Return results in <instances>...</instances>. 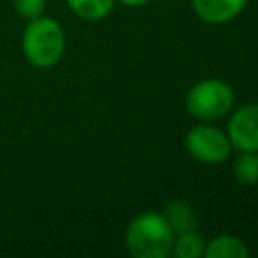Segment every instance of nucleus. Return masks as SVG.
Segmentation results:
<instances>
[{"instance_id":"obj_1","label":"nucleus","mask_w":258,"mask_h":258,"mask_svg":"<svg viewBox=\"0 0 258 258\" xmlns=\"http://www.w3.org/2000/svg\"><path fill=\"white\" fill-rule=\"evenodd\" d=\"M173 238L163 214L153 210L137 214L125 230V246L133 258H169Z\"/></svg>"},{"instance_id":"obj_2","label":"nucleus","mask_w":258,"mask_h":258,"mask_svg":"<svg viewBox=\"0 0 258 258\" xmlns=\"http://www.w3.org/2000/svg\"><path fill=\"white\" fill-rule=\"evenodd\" d=\"M64 46H67V36L60 22L44 14L26 20L22 32V52L32 67L52 69L62 58Z\"/></svg>"},{"instance_id":"obj_3","label":"nucleus","mask_w":258,"mask_h":258,"mask_svg":"<svg viewBox=\"0 0 258 258\" xmlns=\"http://www.w3.org/2000/svg\"><path fill=\"white\" fill-rule=\"evenodd\" d=\"M234 107V91L222 79H202L189 87L185 95V109L191 117L214 121L230 113Z\"/></svg>"},{"instance_id":"obj_4","label":"nucleus","mask_w":258,"mask_h":258,"mask_svg":"<svg viewBox=\"0 0 258 258\" xmlns=\"http://www.w3.org/2000/svg\"><path fill=\"white\" fill-rule=\"evenodd\" d=\"M187 153L206 165H218L226 161L232 153V143L226 131L214 125H196L185 133Z\"/></svg>"},{"instance_id":"obj_5","label":"nucleus","mask_w":258,"mask_h":258,"mask_svg":"<svg viewBox=\"0 0 258 258\" xmlns=\"http://www.w3.org/2000/svg\"><path fill=\"white\" fill-rule=\"evenodd\" d=\"M226 135L236 151H258V103L238 107L226 127Z\"/></svg>"},{"instance_id":"obj_6","label":"nucleus","mask_w":258,"mask_h":258,"mask_svg":"<svg viewBox=\"0 0 258 258\" xmlns=\"http://www.w3.org/2000/svg\"><path fill=\"white\" fill-rule=\"evenodd\" d=\"M248 0H191V8L200 20L208 24H226L240 16Z\"/></svg>"},{"instance_id":"obj_7","label":"nucleus","mask_w":258,"mask_h":258,"mask_svg":"<svg viewBox=\"0 0 258 258\" xmlns=\"http://www.w3.org/2000/svg\"><path fill=\"white\" fill-rule=\"evenodd\" d=\"M250 250L246 242L232 234H220L206 242L204 258H248Z\"/></svg>"},{"instance_id":"obj_8","label":"nucleus","mask_w":258,"mask_h":258,"mask_svg":"<svg viewBox=\"0 0 258 258\" xmlns=\"http://www.w3.org/2000/svg\"><path fill=\"white\" fill-rule=\"evenodd\" d=\"M161 214L167 220V224L171 226L173 234H181V232H189V230L198 228V216H196L194 208L183 200L169 202Z\"/></svg>"},{"instance_id":"obj_9","label":"nucleus","mask_w":258,"mask_h":258,"mask_svg":"<svg viewBox=\"0 0 258 258\" xmlns=\"http://www.w3.org/2000/svg\"><path fill=\"white\" fill-rule=\"evenodd\" d=\"M67 6L87 22H99L107 18L113 10L115 0H64Z\"/></svg>"},{"instance_id":"obj_10","label":"nucleus","mask_w":258,"mask_h":258,"mask_svg":"<svg viewBox=\"0 0 258 258\" xmlns=\"http://www.w3.org/2000/svg\"><path fill=\"white\" fill-rule=\"evenodd\" d=\"M204 250H206V240L196 230L175 234L173 238L171 254L175 258H204Z\"/></svg>"},{"instance_id":"obj_11","label":"nucleus","mask_w":258,"mask_h":258,"mask_svg":"<svg viewBox=\"0 0 258 258\" xmlns=\"http://www.w3.org/2000/svg\"><path fill=\"white\" fill-rule=\"evenodd\" d=\"M234 177L242 185L258 183V151H240L234 161Z\"/></svg>"},{"instance_id":"obj_12","label":"nucleus","mask_w":258,"mask_h":258,"mask_svg":"<svg viewBox=\"0 0 258 258\" xmlns=\"http://www.w3.org/2000/svg\"><path fill=\"white\" fill-rule=\"evenodd\" d=\"M12 6H14L16 14H18L20 18L32 20V18L44 14L46 0H12Z\"/></svg>"},{"instance_id":"obj_13","label":"nucleus","mask_w":258,"mask_h":258,"mask_svg":"<svg viewBox=\"0 0 258 258\" xmlns=\"http://www.w3.org/2000/svg\"><path fill=\"white\" fill-rule=\"evenodd\" d=\"M115 2H121L123 6H129V8H139V6H145L149 0H115Z\"/></svg>"}]
</instances>
